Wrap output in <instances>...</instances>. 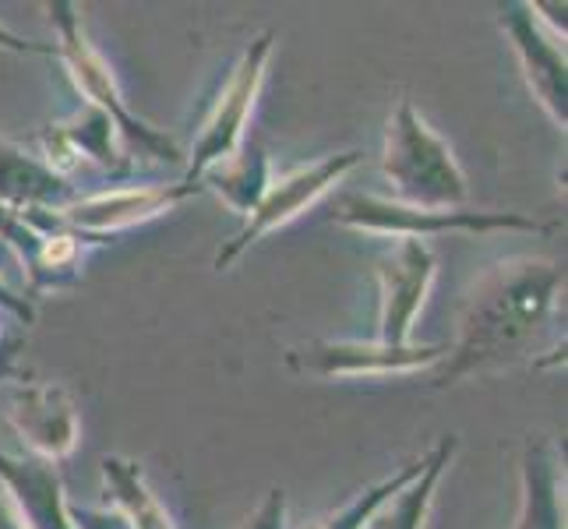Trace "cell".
<instances>
[{
    "label": "cell",
    "mask_w": 568,
    "mask_h": 529,
    "mask_svg": "<svg viewBox=\"0 0 568 529\" xmlns=\"http://www.w3.org/2000/svg\"><path fill=\"white\" fill-rule=\"evenodd\" d=\"M555 283L558 272L547 265H523L501 272L480 297H474V311L466 318L459 346V367L501 357L508 346H516L540 322Z\"/></svg>",
    "instance_id": "1"
},
{
    "label": "cell",
    "mask_w": 568,
    "mask_h": 529,
    "mask_svg": "<svg viewBox=\"0 0 568 529\" xmlns=\"http://www.w3.org/2000/svg\"><path fill=\"white\" fill-rule=\"evenodd\" d=\"M385 173L406 202H420L435 212L448 202H463L466 194L453 152L427 131L409 103H399L396 121L388 128Z\"/></svg>",
    "instance_id": "2"
},
{
    "label": "cell",
    "mask_w": 568,
    "mask_h": 529,
    "mask_svg": "<svg viewBox=\"0 0 568 529\" xmlns=\"http://www.w3.org/2000/svg\"><path fill=\"white\" fill-rule=\"evenodd\" d=\"M354 163H357V155H343V160H325V163H318V166L301 170V173L286 176V181H280V184L272 187V191L265 194V199L258 202V208H251V223H247V230L237 237V244L220 254V265H223L226 258H233V254H237L244 244H251L254 237H258V233L272 230L276 223H286L290 215H297L311 199H315V194H322L346 166H354Z\"/></svg>",
    "instance_id": "3"
},
{
    "label": "cell",
    "mask_w": 568,
    "mask_h": 529,
    "mask_svg": "<svg viewBox=\"0 0 568 529\" xmlns=\"http://www.w3.org/2000/svg\"><path fill=\"white\" fill-rule=\"evenodd\" d=\"M265 53H268V39H262V43L244 57L241 71L233 74V82H230V89L223 95L220 110H215V116L205 128V139L199 142V160H194V170H199L202 163H209V160H220V155H226L233 145H237L244 116H247V110L254 103V89H258V82H262Z\"/></svg>",
    "instance_id": "4"
},
{
    "label": "cell",
    "mask_w": 568,
    "mask_h": 529,
    "mask_svg": "<svg viewBox=\"0 0 568 529\" xmlns=\"http://www.w3.org/2000/svg\"><path fill=\"white\" fill-rule=\"evenodd\" d=\"M427 279H430V254L417 241H406L385 272V328L382 332L388 346H399L406 339V328L424 301Z\"/></svg>",
    "instance_id": "5"
},
{
    "label": "cell",
    "mask_w": 568,
    "mask_h": 529,
    "mask_svg": "<svg viewBox=\"0 0 568 529\" xmlns=\"http://www.w3.org/2000/svg\"><path fill=\"white\" fill-rule=\"evenodd\" d=\"M361 215H349L361 226H382V230H424L435 233L445 226H534L526 220H516V215H477V212H435V208H392L385 202H357Z\"/></svg>",
    "instance_id": "6"
},
{
    "label": "cell",
    "mask_w": 568,
    "mask_h": 529,
    "mask_svg": "<svg viewBox=\"0 0 568 529\" xmlns=\"http://www.w3.org/2000/svg\"><path fill=\"white\" fill-rule=\"evenodd\" d=\"M163 202L170 205V194L163 199L155 191H124V194H110V199H95L89 205H78L71 212V220L82 226H124L139 220V215L155 212Z\"/></svg>",
    "instance_id": "7"
},
{
    "label": "cell",
    "mask_w": 568,
    "mask_h": 529,
    "mask_svg": "<svg viewBox=\"0 0 568 529\" xmlns=\"http://www.w3.org/2000/svg\"><path fill=\"white\" fill-rule=\"evenodd\" d=\"M364 357H354L349 346H325V353H315L322 357V364H311L304 370H315V375H336V370H349V375H361L364 367H414L430 360L435 353L430 349H396V346H382V349H361Z\"/></svg>",
    "instance_id": "8"
}]
</instances>
